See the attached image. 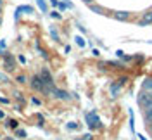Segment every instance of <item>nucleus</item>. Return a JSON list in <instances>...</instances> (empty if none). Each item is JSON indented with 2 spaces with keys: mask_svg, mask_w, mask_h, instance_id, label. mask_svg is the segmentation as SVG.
Masks as SVG:
<instances>
[{
  "mask_svg": "<svg viewBox=\"0 0 152 140\" xmlns=\"http://www.w3.org/2000/svg\"><path fill=\"white\" fill-rule=\"evenodd\" d=\"M29 88L33 90V92H40L43 93V90H45V83H43V80H42V76H40V73H37V75H33L31 78H29Z\"/></svg>",
  "mask_w": 152,
  "mask_h": 140,
  "instance_id": "1",
  "label": "nucleus"
},
{
  "mask_svg": "<svg viewBox=\"0 0 152 140\" xmlns=\"http://www.w3.org/2000/svg\"><path fill=\"white\" fill-rule=\"evenodd\" d=\"M2 57H4V69L7 73H14L16 71V57L12 56L10 52H7V50L2 52Z\"/></svg>",
  "mask_w": 152,
  "mask_h": 140,
  "instance_id": "2",
  "label": "nucleus"
},
{
  "mask_svg": "<svg viewBox=\"0 0 152 140\" xmlns=\"http://www.w3.org/2000/svg\"><path fill=\"white\" fill-rule=\"evenodd\" d=\"M50 97H54L57 100H71V93H67L66 90H62V88H57V86H52Z\"/></svg>",
  "mask_w": 152,
  "mask_h": 140,
  "instance_id": "3",
  "label": "nucleus"
},
{
  "mask_svg": "<svg viewBox=\"0 0 152 140\" xmlns=\"http://www.w3.org/2000/svg\"><path fill=\"white\" fill-rule=\"evenodd\" d=\"M138 104H140L142 107H145V109L152 107V97L149 95V92H145V90H143V92L138 95Z\"/></svg>",
  "mask_w": 152,
  "mask_h": 140,
  "instance_id": "4",
  "label": "nucleus"
},
{
  "mask_svg": "<svg viewBox=\"0 0 152 140\" xmlns=\"http://www.w3.org/2000/svg\"><path fill=\"white\" fill-rule=\"evenodd\" d=\"M40 76H42V80H43L45 86H56V85H54V76H52V73L48 71L47 67H43V69L40 71Z\"/></svg>",
  "mask_w": 152,
  "mask_h": 140,
  "instance_id": "5",
  "label": "nucleus"
},
{
  "mask_svg": "<svg viewBox=\"0 0 152 140\" xmlns=\"http://www.w3.org/2000/svg\"><path fill=\"white\" fill-rule=\"evenodd\" d=\"M85 119H86L88 126H90L92 130H94V128H99V126H100V119L97 118V114H95V112H86Z\"/></svg>",
  "mask_w": 152,
  "mask_h": 140,
  "instance_id": "6",
  "label": "nucleus"
},
{
  "mask_svg": "<svg viewBox=\"0 0 152 140\" xmlns=\"http://www.w3.org/2000/svg\"><path fill=\"white\" fill-rule=\"evenodd\" d=\"M147 24H152V10L145 12L142 16V19L138 21V26H147Z\"/></svg>",
  "mask_w": 152,
  "mask_h": 140,
  "instance_id": "7",
  "label": "nucleus"
},
{
  "mask_svg": "<svg viewBox=\"0 0 152 140\" xmlns=\"http://www.w3.org/2000/svg\"><path fill=\"white\" fill-rule=\"evenodd\" d=\"M114 19L116 21H128L130 19V12H126V10H116L114 12Z\"/></svg>",
  "mask_w": 152,
  "mask_h": 140,
  "instance_id": "8",
  "label": "nucleus"
},
{
  "mask_svg": "<svg viewBox=\"0 0 152 140\" xmlns=\"http://www.w3.org/2000/svg\"><path fill=\"white\" fill-rule=\"evenodd\" d=\"M121 88H123V86H121V85L118 83V81H116V83H113L111 86H109L111 97H118V95H119V92H121Z\"/></svg>",
  "mask_w": 152,
  "mask_h": 140,
  "instance_id": "9",
  "label": "nucleus"
},
{
  "mask_svg": "<svg viewBox=\"0 0 152 140\" xmlns=\"http://www.w3.org/2000/svg\"><path fill=\"white\" fill-rule=\"evenodd\" d=\"M16 81H18L19 85H28V81H29V78L24 73H21V75H18L16 76Z\"/></svg>",
  "mask_w": 152,
  "mask_h": 140,
  "instance_id": "10",
  "label": "nucleus"
},
{
  "mask_svg": "<svg viewBox=\"0 0 152 140\" xmlns=\"http://www.w3.org/2000/svg\"><path fill=\"white\" fill-rule=\"evenodd\" d=\"M14 137H16V139H26L28 133H26V130H23V128H16V130H14Z\"/></svg>",
  "mask_w": 152,
  "mask_h": 140,
  "instance_id": "11",
  "label": "nucleus"
},
{
  "mask_svg": "<svg viewBox=\"0 0 152 140\" xmlns=\"http://www.w3.org/2000/svg\"><path fill=\"white\" fill-rule=\"evenodd\" d=\"M142 88L145 92H152V78H147L145 81L142 83Z\"/></svg>",
  "mask_w": 152,
  "mask_h": 140,
  "instance_id": "12",
  "label": "nucleus"
},
{
  "mask_svg": "<svg viewBox=\"0 0 152 140\" xmlns=\"http://www.w3.org/2000/svg\"><path fill=\"white\" fill-rule=\"evenodd\" d=\"M5 126L10 128V130H16V128H19V123L16 121V119H7V121H5Z\"/></svg>",
  "mask_w": 152,
  "mask_h": 140,
  "instance_id": "13",
  "label": "nucleus"
},
{
  "mask_svg": "<svg viewBox=\"0 0 152 140\" xmlns=\"http://www.w3.org/2000/svg\"><path fill=\"white\" fill-rule=\"evenodd\" d=\"M90 9H92V12H95V14H104V7H100V5H97V4H92Z\"/></svg>",
  "mask_w": 152,
  "mask_h": 140,
  "instance_id": "14",
  "label": "nucleus"
},
{
  "mask_svg": "<svg viewBox=\"0 0 152 140\" xmlns=\"http://www.w3.org/2000/svg\"><path fill=\"white\" fill-rule=\"evenodd\" d=\"M143 119L147 123L152 121V107H149V109H145V112H143Z\"/></svg>",
  "mask_w": 152,
  "mask_h": 140,
  "instance_id": "15",
  "label": "nucleus"
},
{
  "mask_svg": "<svg viewBox=\"0 0 152 140\" xmlns=\"http://www.w3.org/2000/svg\"><path fill=\"white\" fill-rule=\"evenodd\" d=\"M37 5L42 12H47V2L45 0H37Z\"/></svg>",
  "mask_w": 152,
  "mask_h": 140,
  "instance_id": "16",
  "label": "nucleus"
},
{
  "mask_svg": "<svg viewBox=\"0 0 152 140\" xmlns=\"http://www.w3.org/2000/svg\"><path fill=\"white\" fill-rule=\"evenodd\" d=\"M19 10H21V12H26V14H31V12H33V7H31V5H19L18 7Z\"/></svg>",
  "mask_w": 152,
  "mask_h": 140,
  "instance_id": "17",
  "label": "nucleus"
},
{
  "mask_svg": "<svg viewBox=\"0 0 152 140\" xmlns=\"http://www.w3.org/2000/svg\"><path fill=\"white\" fill-rule=\"evenodd\" d=\"M50 37H52V40L59 42V33H57V29L54 28V26H50Z\"/></svg>",
  "mask_w": 152,
  "mask_h": 140,
  "instance_id": "18",
  "label": "nucleus"
},
{
  "mask_svg": "<svg viewBox=\"0 0 152 140\" xmlns=\"http://www.w3.org/2000/svg\"><path fill=\"white\" fill-rule=\"evenodd\" d=\"M37 50H38V52H40V56L43 57V59H48L47 52H45V50H43V48H42V47H40V43H37Z\"/></svg>",
  "mask_w": 152,
  "mask_h": 140,
  "instance_id": "19",
  "label": "nucleus"
},
{
  "mask_svg": "<svg viewBox=\"0 0 152 140\" xmlns=\"http://www.w3.org/2000/svg\"><path fill=\"white\" fill-rule=\"evenodd\" d=\"M75 40H76V45H78V47H81V48H83V47L86 45V43H85V40H83L81 37H76Z\"/></svg>",
  "mask_w": 152,
  "mask_h": 140,
  "instance_id": "20",
  "label": "nucleus"
},
{
  "mask_svg": "<svg viewBox=\"0 0 152 140\" xmlns=\"http://www.w3.org/2000/svg\"><path fill=\"white\" fill-rule=\"evenodd\" d=\"M31 104H33V106H42V100L38 99L37 95H31Z\"/></svg>",
  "mask_w": 152,
  "mask_h": 140,
  "instance_id": "21",
  "label": "nucleus"
},
{
  "mask_svg": "<svg viewBox=\"0 0 152 140\" xmlns=\"http://www.w3.org/2000/svg\"><path fill=\"white\" fill-rule=\"evenodd\" d=\"M66 128H67V130H76V128H78V125H76L75 121H71V123H67V125H66Z\"/></svg>",
  "mask_w": 152,
  "mask_h": 140,
  "instance_id": "22",
  "label": "nucleus"
},
{
  "mask_svg": "<svg viewBox=\"0 0 152 140\" xmlns=\"http://www.w3.org/2000/svg\"><path fill=\"white\" fill-rule=\"evenodd\" d=\"M7 81H9V78H7V75L0 73V83H7Z\"/></svg>",
  "mask_w": 152,
  "mask_h": 140,
  "instance_id": "23",
  "label": "nucleus"
},
{
  "mask_svg": "<svg viewBox=\"0 0 152 140\" xmlns=\"http://www.w3.org/2000/svg\"><path fill=\"white\" fill-rule=\"evenodd\" d=\"M18 62H19V64H26V57L19 54V56H18Z\"/></svg>",
  "mask_w": 152,
  "mask_h": 140,
  "instance_id": "24",
  "label": "nucleus"
},
{
  "mask_svg": "<svg viewBox=\"0 0 152 140\" xmlns=\"http://www.w3.org/2000/svg\"><path fill=\"white\" fill-rule=\"evenodd\" d=\"M126 81H128V76H121V78H119V80H118V83L121 85V86H123V85L126 83Z\"/></svg>",
  "mask_w": 152,
  "mask_h": 140,
  "instance_id": "25",
  "label": "nucleus"
},
{
  "mask_svg": "<svg viewBox=\"0 0 152 140\" xmlns=\"http://www.w3.org/2000/svg\"><path fill=\"white\" fill-rule=\"evenodd\" d=\"M5 45H7V43H5V40H0V56H2V52L5 50Z\"/></svg>",
  "mask_w": 152,
  "mask_h": 140,
  "instance_id": "26",
  "label": "nucleus"
},
{
  "mask_svg": "<svg viewBox=\"0 0 152 140\" xmlns=\"http://www.w3.org/2000/svg\"><path fill=\"white\" fill-rule=\"evenodd\" d=\"M50 18H54V19H61V14H59V12H56V10H52V12H50Z\"/></svg>",
  "mask_w": 152,
  "mask_h": 140,
  "instance_id": "27",
  "label": "nucleus"
},
{
  "mask_svg": "<svg viewBox=\"0 0 152 140\" xmlns=\"http://www.w3.org/2000/svg\"><path fill=\"white\" fill-rule=\"evenodd\" d=\"M0 102L2 104H10V100L7 99V97H0Z\"/></svg>",
  "mask_w": 152,
  "mask_h": 140,
  "instance_id": "28",
  "label": "nucleus"
},
{
  "mask_svg": "<svg viewBox=\"0 0 152 140\" xmlns=\"http://www.w3.org/2000/svg\"><path fill=\"white\" fill-rule=\"evenodd\" d=\"M81 140H92V135H90V133H86V135L81 137Z\"/></svg>",
  "mask_w": 152,
  "mask_h": 140,
  "instance_id": "29",
  "label": "nucleus"
},
{
  "mask_svg": "<svg viewBox=\"0 0 152 140\" xmlns=\"http://www.w3.org/2000/svg\"><path fill=\"white\" fill-rule=\"evenodd\" d=\"M48 2H50V5H52V7H57V5H59V2H57V0H48Z\"/></svg>",
  "mask_w": 152,
  "mask_h": 140,
  "instance_id": "30",
  "label": "nucleus"
},
{
  "mask_svg": "<svg viewBox=\"0 0 152 140\" xmlns=\"http://www.w3.org/2000/svg\"><path fill=\"white\" fill-rule=\"evenodd\" d=\"M92 54H94L95 57H99V56H100V52H99V50H97V48H94V50H92Z\"/></svg>",
  "mask_w": 152,
  "mask_h": 140,
  "instance_id": "31",
  "label": "nucleus"
},
{
  "mask_svg": "<svg viewBox=\"0 0 152 140\" xmlns=\"http://www.w3.org/2000/svg\"><path fill=\"white\" fill-rule=\"evenodd\" d=\"M81 2H83V4H86V5H92V4H94V0H81Z\"/></svg>",
  "mask_w": 152,
  "mask_h": 140,
  "instance_id": "32",
  "label": "nucleus"
},
{
  "mask_svg": "<svg viewBox=\"0 0 152 140\" xmlns=\"http://www.w3.org/2000/svg\"><path fill=\"white\" fill-rule=\"evenodd\" d=\"M149 131L152 133V121H151V125H149Z\"/></svg>",
  "mask_w": 152,
  "mask_h": 140,
  "instance_id": "33",
  "label": "nucleus"
},
{
  "mask_svg": "<svg viewBox=\"0 0 152 140\" xmlns=\"http://www.w3.org/2000/svg\"><path fill=\"white\" fill-rule=\"evenodd\" d=\"M5 140H14V139H10V137H7V139H5Z\"/></svg>",
  "mask_w": 152,
  "mask_h": 140,
  "instance_id": "34",
  "label": "nucleus"
},
{
  "mask_svg": "<svg viewBox=\"0 0 152 140\" xmlns=\"http://www.w3.org/2000/svg\"><path fill=\"white\" fill-rule=\"evenodd\" d=\"M2 9H4V7H0V16H2Z\"/></svg>",
  "mask_w": 152,
  "mask_h": 140,
  "instance_id": "35",
  "label": "nucleus"
},
{
  "mask_svg": "<svg viewBox=\"0 0 152 140\" xmlns=\"http://www.w3.org/2000/svg\"><path fill=\"white\" fill-rule=\"evenodd\" d=\"M0 24H2V16H0Z\"/></svg>",
  "mask_w": 152,
  "mask_h": 140,
  "instance_id": "36",
  "label": "nucleus"
},
{
  "mask_svg": "<svg viewBox=\"0 0 152 140\" xmlns=\"http://www.w3.org/2000/svg\"><path fill=\"white\" fill-rule=\"evenodd\" d=\"M149 95H151V97H152V92H149Z\"/></svg>",
  "mask_w": 152,
  "mask_h": 140,
  "instance_id": "37",
  "label": "nucleus"
}]
</instances>
